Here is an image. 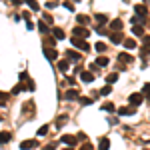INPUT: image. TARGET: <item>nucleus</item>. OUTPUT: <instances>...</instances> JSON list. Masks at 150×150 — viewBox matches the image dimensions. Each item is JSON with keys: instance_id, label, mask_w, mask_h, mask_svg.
<instances>
[{"instance_id": "nucleus-21", "label": "nucleus", "mask_w": 150, "mask_h": 150, "mask_svg": "<svg viewBox=\"0 0 150 150\" xmlns=\"http://www.w3.org/2000/svg\"><path fill=\"white\" fill-rule=\"evenodd\" d=\"M106 22H108L106 14H96V24H100V26H102V24H106Z\"/></svg>"}, {"instance_id": "nucleus-16", "label": "nucleus", "mask_w": 150, "mask_h": 150, "mask_svg": "<svg viewBox=\"0 0 150 150\" xmlns=\"http://www.w3.org/2000/svg\"><path fill=\"white\" fill-rule=\"evenodd\" d=\"M10 132H0V144H6V142H10Z\"/></svg>"}, {"instance_id": "nucleus-1", "label": "nucleus", "mask_w": 150, "mask_h": 150, "mask_svg": "<svg viewBox=\"0 0 150 150\" xmlns=\"http://www.w3.org/2000/svg\"><path fill=\"white\" fill-rule=\"evenodd\" d=\"M72 44L78 48V50H82V52H88V50H90L88 42H84V38H78V36H74V38H72Z\"/></svg>"}, {"instance_id": "nucleus-10", "label": "nucleus", "mask_w": 150, "mask_h": 150, "mask_svg": "<svg viewBox=\"0 0 150 150\" xmlns=\"http://www.w3.org/2000/svg\"><path fill=\"white\" fill-rule=\"evenodd\" d=\"M110 40H112V44H120L124 40V36H122V32H114V34H110Z\"/></svg>"}, {"instance_id": "nucleus-9", "label": "nucleus", "mask_w": 150, "mask_h": 150, "mask_svg": "<svg viewBox=\"0 0 150 150\" xmlns=\"http://www.w3.org/2000/svg\"><path fill=\"white\" fill-rule=\"evenodd\" d=\"M76 136H68V134H66V136H62V138H60V142H62V144H68V146H72V144H76Z\"/></svg>"}, {"instance_id": "nucleus-43", "label": "nucleus", "mask_w": 150, "mask_h": 150, "mask_svg": "<svg viewBox=\"0 0 150 150\" xmlns=\"http://www.w3.org/2000/svg\"><path fill=\"white\" fill-rule=\"evenodd\" d=\"M66 150H70V148H66Z\"/></svg>"}, {"instance_id": "nucleus-22", "label": "nucleus", "mask_w": 150, "mask_h": 150, "mask_svg": "<svg viewBox=\"0 0 150 150\" xmlns=\"http://www.w3.org/2000/svg\"><path fill=\"white\" fill-rule=\"evenodd\" d=\"M116 80H118V72H112V74L106 76V82H108V84H114Z\"/></svg>"}, {"instance_id": "nucleus-35", "label": "nucleus", "mask_w": 150, "mask_h": 150, "mask_svg": "<svg viewBox=\"0 0 150 150\" xmlns=\"http://www.w3.org/2000/svg\"><path fill=\"white\" fill-rule=\"evenodd\" d=\"M56 6H58V2H46V8H50V10L56 8Z\"/></svg>"}, {"instance_id": "nucleus-6", "label": "nucleus", "mask_w": 150, "mask_h": 150, "mask_svg": "<svg viewBox=\"0 0 150 150\" xmlns=\"http://www.w3.org/2000/svg\"><path fill=\"white\" fill-rule=\"evenodd\" d=\"M134 112H136L134 106H122V108L118 110V114H120V116H132Z\"/></svg>"}, {"instance_id": "nucleus-18", "label": "nucleus", "mask_w": 150, "mask_h": 150, "mask_svg": "<svg viewBox=\"0 0 150 150\" xmlns=\"http://www.w3.org/2000/svg\"><path fill=\"white\" fill-rule=\"evenodd\" d=\"M96 66H100V68H104L106 64H108V58L106 56H100V58H96V62H94Z\"/></svg>"}, {"instance_id": "nucleus-7", "label": "nucleus", "mask_w": 150, "mask_h": 150, "mask_svg": "<svg viewBox=\"0 0 150 150\" xmlns=\"http://www.w3.org/2000/svg\"><path fill=\"white\" fill-rule=\"evenodd\" d=\"M44 56H46L48 58V60H56V58H58V52H56V50H54V48H44Z\"/></svg>"}, {"instance_id": "nucleus-13", "label": "nucleus", "mask_w": 150, "mask_h": 150, "mask_svg": "<svg viewBox=\"0 0 150 150\" xmlns=\"http://www.w3.org/2000/svg\"><path fill=\"white\" fill-rule=\"evenodd\" d=\"M64 98H66V100H76V98H78V92L72 88V90H68V92H64Z\"/></svg>"}, {"instance_id": "nucleus-30", "label": "nucleus", "mask_w": 150, "mask_h": 150, "mask_svg": "<svg viewBox=\"0 0 150 150\" xmlns=\"http://www.w3.org/2000/svg\"><path fill=\"white\" fill-rule=\"evenodd\" d=\"M38 30H40L42 34H46V32H48V28H46V22H40V24H38Z\"/></svg>"}, {"instance_id": "nucleus-36", "label": "nucleus", "mask_w": 150, "mask_h": 150, "mask_svg": "<svg viewBox=\"0 0 150 150\" xmlns=\"http://www.w3.org/2000/svg\"><path fill=\"white\" fill-rule=\"evenodd\" d=\"M64 8H66V10H70V12L74 10V6H72V4H70V2H64Z\"/></svg>"}, {"instance_id": "nucleus-19", "label": "nucleus", "mask_w": 150, "mask_h": 150, "mask_svg": "<svg viewBox=\"0 0 150 150\" xmlns=\"http://www.w3.org/2000/svg\"><path fill=\"white\" fill-rule=\"evenodd\" d=\"M110 26L114 28L116 32H120V28H122V20H120V18H116V20H112V22H110Z\"/></svg>"}, {"instance_id": "nucleus-8", "label": "nucleus", "mask_w": 150, "mask_h": 150, "mask_svg": "<svg viewBox=\"0 0 150 150\" xmlns=\"http://www.w3.org/2000/svg\"><path fill=\"white\" fill-rule=\"evenodd\" d=\"M134 12H136L138 16H146V14H148V8H146L144 4H136V6H134Z\"/></svg>"}, {"instance_id": "nucleus-23", "label": "nucleus", "mask_w": 150, "mask_h": 150, "mask_svg": "<svg viewBox=\"0 0 150 150\" xmlns=\"http://www.w3.org/2000/svg\"><path fill=\"white\" fill-rule=\"evenodd\" d=\"M26 4H28V8H30V10H40V6H38V2H36V0H26Z\"/></svg>"}, {"instance_id": "nucleus-40", "label": "nucleus", "mask_w": 150, "mask_h": 150, "mask_svg": "<svg viewBox=\"0 0 150 150\" xmlns=\"http://www.w3.org/2000/svg\"><path fill=\"white\" fill-rule=\"evenodd\" d=\"M20 90H22V86H14V88H12V94H18Z\"/></svg>"}, {"instance_id": "nucleus-14", "label": "nucleus", "mask_w": 150, "mask_h": 150, "mask_svg": "<svg viewBox=\"0 0 150 150\" xmlns=\"http://www.w3.org/2000/svg\"><path fill=\"white\" fill-rule=\"evenodd\" d=\"M108 148H110V140L108 138H102L98 142V150H108Z\"/></svg>"}, {"instance_id": "nucleus-31", "label": "nucleus", "mask_w": 150, "mask_h": 150, "mask_svg": "<svg viewBox=\"0 0 150 150\" xmlns=\"http://www.w3.org/2000/svg\"><path fill=\"white\" fill-rule=\"evenodd\" d=\"M6 102H8V94L0 92V104H6Z\"/></svg>"}, {"instance_id": "nucleus-28", "label": "nucleus", "mask_w": 150, "mask_h": 150, "mask_svg": "<svg viewBox=\"0 0 150 150\" xmlns=\"http://www.w3.org/2000/svg\"><path fill=\"white\" fill-rule=\"evenodd\" d=\"M110 92H112V88H110V84H108V86H104L102 90H100V94H102V96H108Z\"/></svg>"}, {"instance_id": "nucleus-4", "label": "nucleus", "mask_w": 150, "mask_h": 150, "mask_svg": "<svg viewBox=\"0 0 150 150\" xmlns=\"http://www.w3.org/2000/svg\"><path fill=\"white\" fill-rule=\"evenodd\" d=\"M142 100H144V96H142V94H138V92L130 94V104H132V106H140Z\"/></svg>"}, {"instance_id": "nucleus-32", "label": "nucleus", "mask_w": 150, "mask_h": 150, "mask_svg": "<svg viewBox=\"0 0 150 150\" xmlns=\"http://www.w3.org/2000/svg\"><path fill=\"white\" fill-rule=\"evenodd\" d=\"M80 104L88 106V104H92V98H80Z\"/></svg>"}, {"instance_id": "nucleus-26", "label": "nucleus", "mask_w": 150, "mask_h": 150, "mask_svg": "<svg viewBox=\"0 0 150 150\" xmlns=\"http://www.w3.org/2000/svg\"><path fill=\"white\" fill-rule=\"evenodd\" d=\"M132 32H134L136 36H142V34H144V28H142V26H134V28H132Z\"/></svg>"}, {"instance_id": "nucleus-11", "label": "nucleus", "mask_w": 150, "mask_h": 150, "mask_svg": "<svg viewBox=\"0 0 150 150\" xmlns=\"http://www.w3.org/2000/svg\"><path fill=\"white\" fill-rule=\"evenodd\" d=\"M52 36H54V38H56V40H64V30H62V28H54V30H52Z\"/></svg>"}, {"instance_id": "nucleus-33", "label": "nucleus", "mask_w": 150, "mask_h": 150, "mask_svg": "<svg viewBox=\"0 0 150 150\" xmlns=\"http://www.w3.org/2000/svg\"><path fill=\"white\" fill-rule=\"evenodd\" d=\"M64 122H66V116H60V118L56 120V126H62Z\"/></svg>"}, {"instance_id": "nucleus-20", "label": "nucleus", "mask_w": 150, "mask_h": 150, "mask_svg": "<svg viewBox=\"0 0 150 150\" xmlns=\"http://www.w3.org/2000/svg\"><path fill=\"white\" fill-rule=\"evenodd\" d=\"M102 110H106V112H114L116 106H114L112 102H104V104H102Z\"/></svg>"}, {"instance_id": "nucleus-39", "label": "nucleus", "mask_w": 150, "mask_h": 150, "mask_svg": "<svg viewBox=\"0 0 150 150\" xmlns=\"http://www.w3.org/2000/svg\"><path fill=\"white\" fill-rule=\"evenodd\" d=\"M42 150H56V144H48V146H44Z\"/></svg>"}, {"instance_id": "nucleus-17", "label": "nucleus", "mask_w": 150, "mask_h": 150, "mask_svg": "<svg viewBox=\"0 0 150 150\" xmlns=\"http://www.w3.org/2000/svg\"><path fill=\"white\" fill-rule=\"evenodd\" d=\"M68 68H70L68 60H60V62H58V70H60V72H66Z\"/></svg>"}, {"instance_id": "nucleus-2", "label": "nucleus", "mask_w": 150, "mask_h": 150, "mask_svg": "<svg viewBox=\"0 0 150 150\" xmlns=\"http://www.w3.org/2000/svg\"><path fill=\"white\" fill-rule=\"evenodd\" d=\"M72 32H74V36H78V38H88L90 36V32L86 30V26H76Z\"/></svg>"}, {"instance_id": "nucleus-5", "label": "nucleus", "mask_w": 150, "mask_h": 150, "mask_svg": "<svg viewBox=\"0 0 150 150\" xmlns=\"http://www.w3.org/2000/svg\"><path fill=\"white\" fill-rule=\"evenodd\" d=\"M36 146H38V140H24L22 144H20L22 150H34Z\"/></svg>"}, {"instance_id": "nucleus-24", "label": "nucleus", "mask_w": 150, "mask_h": 150, "mask_svg": "<svg viewBox=\"0 0 150 150\" xmlns=\"http://www.w3.org/2000/svg\"><path fill=\"white\" fill-rule=\"evenodd\" d=\"M124 46L126 48H134L136 46V40H134V38H126V40H124Z\"/></svg>"}, {"instance_id": "nucleus-12", "label": "nucleus", "mask_w": 150, "mask_h": 150, "mask_svg": "<svg viewBox=\"0 0 150 150\" xmlns=\"http://www.w3.org/2000/svg\"><path fill=\"white\" fill-rule=\"evenodd\" d=\"M80 78L84 82H86V84H90V82L94 80V76H92V72H80Z\"/></svg>"}, {"instance_id": "nucleus-41", "label": "nucleus", "mask_w": 150, "mask_h": 150, "mask_svg": "<svg viewBox=\"0 0 150 150\" xmlns=\"http://www.w3.org/2000/svg\"><path fill=\"white\" fill-rule=\"evenodd\" d=\"M12 4H16V6H18V4H22V0H10Z\"/></svg>"}, {"instance_id": "nucleus-42", "label": "nucleus", "mask_w": 150, "mask_h": 150, "mask_svg": "<svg viewBox=\"0 0 150 150\" xmlns=\"http://www.w3.org/2000/svg\"><path fill=\"white\" fill-rule=\"evenodd\" d=\"M142 150H148V148H142Z\"/></svg>"}, {"instance_id": "nucleus-29", "label": "nucleus", "mask_w": 150, "mask_h": 150, "mask_svg": "<svg viewBox=\"0 0 150 150\" xmlns=\"http://www.w3.org/2000/svg\"><path fill=\"white\" fill-rule=\"evenodd\" d=\"M38 134H40V136L48 134V124H44V126H40V128H38Z\"/></svg>"}, {"instance_id": "nucleus-25", "label": "nucleus", "mask_w": 150, "mask_h": 150, "mask_svg": "<svg viewBox=\"0 0 150 150\" xmlns=\"http://www.w3.org/2000/svg\"><path fill=\"white\" fill-rule=\"evenodd\" d=\"M66 56H68L70 60H80V54H78V52H72V50L66 52Z\"/></svg>"}, {"instance_id": "nucleus-38", "label": "nucleus", "mask_w": 150, "mask_h": 150, "mask_svg": "<svg viewBox=\"0 0 150 150\" xmlns=\"http://www.w3.org/2000/svg\"><path fill=\"white\" fill-rule=\"evenodd\" d=\"M144 46L150 48V36H144Z\"/></svg>"}, {"instance_id": "nucleus-37", "label": "nucleus", "mask_w": 150, "mask_h": 150, "mask_svg": "<svg viewBox=\"0 0 150 150\" xmlns=\"http://www.w3.org/2000/svg\"><path fill=\"white\" fill-rule=\"evenodd\" d=\"M44 22H48V24H52V22H54V18H52V16H48V14H46V16H44Z\"/></svg>"}, {"instance_id": "nucleus-34", "label": "nucleus", "mask_w": 150, "mask_h": 150, "mask_svg": "<svg viewBox=\"0 0 150 150\" xmlns=\"http://www.w3.org/2000/svg\"><path fill=\"white\" fill-rule=\"evenodd\" d=\"M78 150H94V148H92V144H82Z\"/></svg>"}, {"instance_id": "nucleus-27", "label": "nucleus", "mask_w": 150, "mask_h": 150, "mask_svg": "<svg viewBox=\"0 0 150 150\" xmlns=\"http://www.w3.org/2000/svg\"><path fill=\"white\" fill-rule=\"evenodd\" d=\"M96 52H104V50H106V44H104V42H96Z\"/></svg>"}, {"instance_id": "nucleus-15", "label": "nucleus", "mask_w": 150, "mask_h": 150, "mask_svg": "<svg viewBox=\"0 0 150 150\" xmlns=\"http://www.w3.org/2000/svg\"><path fill=\"white\" fill-rule=\"evenodd\" d=\"M88 16H84V14H80V16H76V22H78V26H86L88 24Z\"/></svg>"}, {"instance_id": "nucleus-3", "label": "nucleus", "mask_w": 150, "mask_h": 150, "mask_svg": "<svg viewBox=\"0 0 150 150\" xmlns=\"http://www.w3.org/2000/svg\"><path fill=\"white\" fill-rule=\"evenodd\" d=\"M118 60L124 62V64H132V62H134V56L128 54V52H120V54H118Z\"/></svg>"}]
</instances>
